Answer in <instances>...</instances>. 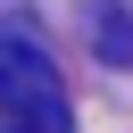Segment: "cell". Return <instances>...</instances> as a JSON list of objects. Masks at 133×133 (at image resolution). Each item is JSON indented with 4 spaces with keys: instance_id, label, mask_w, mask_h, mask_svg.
Returning <instances> with one entry per match:
<instances>
[{
    "instance_id": "6da1fadb",
    "label": "cell",
    "mask_w": 133,
    "mask_h": 133,
    "mask_svg": "<svg viewBox=\"0 0 133 133\" xmlns=\"http://www.w3.org/2000/svg\"><path fill=\"white\" fill-rule=\"evenodd\" d=\"M0 133H75L58 66L17 33H0Z\"/></svg>"
},
{
    "instance_id": "7a4b0ae2",
    "label": "cell",
    "mask_w": 133,
    "mask_h": 133,
    "mask_svg": "<svg viewBox=\"0 0 133 133\" xmlns=\"http://www.w3.org/2000/svg\"><path fill=\"white\" fill-rule=\"evenodd\" d=\"M133 50V33H125V8H108L100 17V58H125Z\"/></svg>"
}]
</instances>
